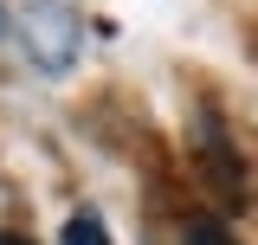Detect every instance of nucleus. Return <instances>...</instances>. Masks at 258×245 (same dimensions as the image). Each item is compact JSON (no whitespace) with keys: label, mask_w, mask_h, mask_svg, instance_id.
<instances>
[{"label":"nucleus","mask_w":258,"mask_h":245,"mask_svg":"<svg viewBox=\"0 0 258 245\" xmlns=\"http://www.w3.org/2000/svg\"><path fill=\"white\" fill-rule=\"evenodd\" d=\"M7 26H13V13H7V0H0V39H7Z\"/></svg>","instance_id":"nucleus-4"},{"label":"nucleus","mask_w":258,"mask_h":245,"mask_svg":"<svg viewBox=\"0 0 258 245\" xmlns=\"http://www.w3.org/2000/svg\"><path fill=\"white\" fill-rule=\"evenodd\" d=\"M194 245H226V239L213 232V226H200V232H194Z\"/></svg>","instance_id":"nucleus-3"},{"label":"nucleus","mask_w":258,"mask_h":245,"mask_svg":"<svg viewBox=\"0 0 258 245\" xmlns=\"http://www.w3.org/2000/svg\"><path fill=\"white\" fill-rule=\"evenodd\" d=\"M20 45L45 78H64L84 52V20L71 0H26L20 7Z\"/></svg>","instance_id":"nucleus-1"},{"label":"nucleus","mask_w":258,"mask_h":245,"mask_svg":"<svg viewBox=\"0 0 258 245\" xmlns=\"http://www.w3.org/2000/svg\"><path fill=\"white\" fill-rule=\"evenodd\" d=\"M64 245H110V232H103V219L91 207H78V213L64 219Z\"/></svg>","instance_id":"nucleus-2"},{"label":"nucleus","mask_w":258,"mask_h":245,"mask_svg":"<svg viewBox=\"0 0 258 245\" xmlns=\"http://www.w3.org/2000/svg\"><path fill=\"white\" fill-rule=\"evenodd\" d=\"M0 245H32V239H20V232H0Z\"/></svg>","instance_id":"nucleus-5"}]
</instances>
